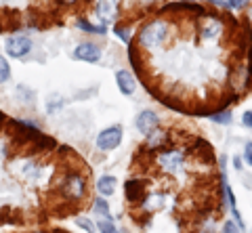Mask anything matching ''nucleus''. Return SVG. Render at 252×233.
<instances>
[{
    "mask_svg": "<svg viewBox=\"0 0 252 233\" xmlns=\"http://www.w3.org/2000/svg\"><path fill=\"white\" fill-rule=\"evenodd\" d=\"M137 38H139V44L143 46V49H149V51L160 49V46L170 38V23L162 17L152 19V21H147L145 26H141Z\"/></svg>",
    "mask_w": 252,
    "mask_h": 233,
    "instance_id": "1",
    "label": "nucleus"
},
{
    "mask_svg": "<svg viewBox=\"0 0 252 233\" xmlns=\"http://www.w3.org/2000/svg\"><path fill=\"white\" fill-rule=\"evenodd\" d=\"M156 164L162 173L177 176L183 173L187 166V153H185V149H181V147L170 145L166 149H162L160 153H156Z\"/></svg>",
    "mask_w": 252,
    "mask_h": 233,
    "instance_id": "2",
    "label": "nucleus"
},
{
    "mask_svg": "<svg viewBox=\"0 0 252 233\" xmlns=\"http://www.w3.org/2000/svg\"><path fill=\"white\" fill-rule=\"evenodd\" d=\"M59 191L67 202H80L86 198L89 185H86L84 175H80L78 170H67V173L59 178Z\"/></svg>",
    "mask_w": 252,
    "mask_h": 233,
    "instance_id": "3",
    "label": "nucleus"
},
{
    "mask_svg": "<svg viewBox=\"0 0 252 233\" xmlns=\"http://www.w3.org/2000/svg\"><path fill=\"white\" fill-rule=\"evenodd\" d=\"M225 34V21L219 19V15H206L200 28V38L204 42H217Z\"/></svg>",
    "mask_w": 252,
    "mask_h": 233,
    "instance_id": "4",
    "label": "nucleus"
},
{
    "mask_svg": "<svg viewBox=\"0 0 252 233\" xmlns=\"http://www.w3.org/2000/svg\"><path fill=\"white\" fill-rule=\"evenodd\" d=\"M6 53H9V57L13 59H23L28 57L32 49H34V42H32L30 36H23V34H15L11 38H6V44H4Z\"/></svg>",
    "mask_w": 252,
    "mask_h": 233,
    "instance_id": "5",
    "label": "nucleus"
},
{
    "mask_svg": "<svg viewBox=\"0 0 252 233\" xmlns=\"http://www.w3.org/2000/svg\"><path fill=\"white\" fill-rule=\"evenodd\" d=\"M120 143H122V126L120 124L107 126L97 135V147L101 151H114Z\"/></svg>",
    "mask_w": 252,
    "mask_h": 233,
    "instance_id": "6",
    "label": "nucleus"
},
{
    "mask_svg": "<svg viewBox=\"0 0 252 233\" xmlns=\"http://www.w3.org/2000/svg\"><path fill=\"white\" fill-rule=\"evenodd\" d=\"M172 145V137L162 128H156L154 133L145 135V151L147 153H160L162 149Z\"/></svg>",
    "mask_w": 252,
    "mask_h": 233,
    "instance_id": "7",
    "label": "nucleus"
},
{
    "mask_svg": "<svg viewBox=\"0 0 252 233\" xmlns=\"http://www.w3.org/2000/svg\"><path fill=\"white\" fill-rule=\"evenodd\" d=\"M101 55H103V51H101V46L94 44V42H80L72 53L74 59L84 61V63H99Z\"/></svg>",
    "mask_w": 252,
    "mask_h": 233,
    "instance_id": "8",
    "label": "nucleus"
},
{
    "mask_svg": "<svg viewBox=\"0 0 252 233\" xmlns=\"http://www.w3.org/2000/svg\"><path fill=\"white\" fill-rule=\"evenodd\" d=\"M124 196L130 206H139L145 200V181L143 178H128L124 183Z\"/></svg>",
    "mask_w": 252,
    "mask_h": 233,
    "instance_id": "9",
    "label": "nucleus"
},
{
    "mask_svg": "<svg viewBox=\"0 0 252 233\" xmlns=\"http://www.w3.org/2000/svg\"><path fill=\"white\" fill-rule=\"evenodd\" d=\"M135 126H137V130L141 135H149V133H154V130L160 126V116H158L154 110H143V112L137 114Z\"/></svg>",
    "mask_w": 252,
    "mask_h": 233,
    "instance_id": "10",
    "label": "nucleus"
},
{
    "mask_svg": "<svg viewBox=\"0 0 252 233\" xmlns=\"http://www.w3.org/2000/svg\"><path fill=\"white\" fill-rule=\"evenodd\" d=\"M94 11H97L99 19L103 21V26H105V23L114 21L118 17V2H116V0H97Z\"/></svg>",
    "mask_w": 252,
    "mask_h": 233,
    "instance_id": "11",
    "label": "nucleus"
},
{
    "mask_svg": "<svg viewBox=\"0 0 252 233\" xmlns=\"http://www.w3.org/2000/svg\"><path fill=\"white\" fill-rule=\"evenodd\" d=\"M116 84H118V88H120L122 95H132V92L137 90V80H135V76H132V72H128V69L116 72Z\"/></svg>",
    "mask_w": 252,
    "mask_h": 233,
    "instance_id": "12",
    "label": "nucleus"
},
{
    "mask_svg": "<svg viewBox=\"0 0 252 233\" xmlns=\"http://www.w3.org/2000/svg\"><path fill=\"white\" fill-rule=\"evenodd\" d=\"M116 185H118V178L112 176V175H103L97 181V191H99V196L101 198H109V196H114V191H116Z\"/></svg>",
    "mask_w": 252,
    "mask_h": 233,
    "instance_id": "13",
    "label": "nucleus"
},
{
    "mask_svg": "<svg viewBox=\"0 0 252 233\" xmlns=\"http://www.w3.org/2000/svg\"><path fill=\"white\" fill-rule=\"evenodd\" d=\"M76 28L82 29V32H89V34H97V36H105L107 34V28L101 23V26H94V23L86 21V17H80L76 19Z\"/></svg>",
    "mask_w": 252,
    "mask_h": 233,
    "instance_id": "14",
    "label": "nucleus"
},
{
    "mask_svg": "<svg viewBox=\"0 0 252 233\" xmlns=\"http://www.w3.org/2000/svg\"><path fill=\"white\" fill-rule=\"evenodd\" d=\"M40 173H42V166L38 164L36 160H32V158H28V160L21 164V175L26 176V178H30V181L38 178V176H40Z\"/></svg>",
    "mask_w": 252,
    "mask_h": 233,
    "instance_id": "15",
    "label": "nucleus"
},
{
    "mask_svg": "<svg viewBox=\"0 0 252 233\" xmlns=\"http://www.w3.org/2000/svg\"><path fill=\"white\" fill-rule=\"evenodd\" d=\"M164 206V196L162 193H152V196H145V200L141 202V210L145 212H154L158 208Z\"/></svg>",
    "mask_w": 252,
    "mask_h": 233,
    "instance_id": "16",
    "label": "nucleus"
},
{
    "mask_svg": "<svg viewBox=\"0 0 252 233\" xmlns=\"http://www.w3.org/2000/svg\"><path fill=\"white\" fill-rule=\"evenodd\" d=\"M93 214L101 216V219H109V202H105V198H94L93 200Z\"/></svg>",
    "mask_w": 252,
    "mask_h": 233,
    "instance_id": "17",
    "label": "nucleus"
},
{
    "mask_svg": "<svg viewBox=\"0 0 252 233\" xmlns=\"http://www.w3.org/2000/svg\"><path fill=\"white\" fill-rule=\"evenodd\" d=\"M63 105H65V99H63L61 95H51L49 99H46V103H44V107H46V112L49 114H57Z\"/></svg>",
    "mask_w": 252,
    "mask_h": 233,
    "instance_id": "18",
    "label": "nucleus"
},
{
    "mask_svg": "<svg viewBox=\"0 0 252 233\" xmlns=\"http://www.w3.org/2000/svg\"><path fill=\"white\" fill-rule=\"evenodd\" d=\"M208 120L215 124H231V112L229 110H217L208 114Z\"/></svg>",
    "mask_w": 252,
    "mask_h": 233,
    "instance_id": "19",
    "label": "nucleus"
},
{
    "mask_svg": "<svg viewBox=\"0 0 252 233\" xmlns=\"http://www.w3.org/2000/svg\"><path fill=\"white\" fill-rule=\"evenodd\" d=\"M114 32L118 34V38H120L122 42H126V44H130V28L128 26H124V23H116V28H114Z\"/></svg>",
    "mask_w": 252,
    "mask_h": 233,
    "instance_id": "20",
    "label": "nucleus"
},
{
    "mask_svg": "<svg viewBox=\"0 0 252 233\" xmlns=\"http://www.w3.org/2000/svg\"><path fill=\"white\" fill-rule=\"evenodd\" d=\"M11 80V65L2 55H0V84Z\"/></svg>",
    "mask_w": 252,
    "mask_h": 233,
    "instance_id": "21",
    "label": "nucleus"
},
{
    "mask_svg": "<svg viewBox=\"0 0 252 233\" xmlns=\"http://www.w3.org/2000/svg\"><path fill=\"white\" fill-rule=\"evenodd\" d=\"M97 229H99L101 233H118L116 225H114V221H112V216H109V219H101V221L97 223Z\"/></svg>",
    "mask_w": 252,
    "mask_h": 233,
    "instance_id": "22",
    "label": "nucleus"
},
{
    "mask_svg": "<svg viewBox=\"0 0 252 233\" xmlns=\"http://www.w3.org/2000/svg\"><path fill=\"white\" fill-rule=\"evenodd\" d=\"M76 225H78V227H82L86 233H94V231H97V225H94L91 219H86V216H78Z\"/></svg>",
    "mask_w": 252,
    "mask_h": 233,
    "instance_id": "23",
    "label": "nucleus"
},
{
    "mask_svg": "<svg viewBox=\"0 0 252 233\" xmlns=\"http://www.w3.org/2000/svg\"><path fill=\"white\" fill-rule=\"evenodd\" d=\"M17 97L21 101L28 99V103H32V101H34V90L28 88V87H23V84H19V87H17Z\"/></svg>",
    "mask_w": 252,
    "mask_h": 233,
    "instance_id": "24",
    "label": "nucleus"
},
{
    "mask_svg": "<svg viewBox=\"0 0 252 233\" xmlns=\"http://www.w3.org/2000/svg\"><path fill=\"white\" fill-rule=\"evenodd\" d=\"M250 4V0H227V6L231 11H244Z\"/></svg>",
    "mask_w": 252,
    "mask_h": 233,
    "instance_id": "25",
    "label": "nucleus"
},
{
    "mask_svg": "<svg viewBox=\"0 0 252 233\" xmlns=\"http://www.w3.org/2000/svg\"><path fill=\"white\" fill-rule=\"evenodd\" d=\"M220 233H242V229L238 227V223H235V221L227 219V221L223 223V229H220Z\"/></svg>",
    "mask_w": 252,
    "mask_h": 233,
    "instance_id": "26",
    "label": "nucleus"
},
{
    "mask_svg": "<svg viewBox=\"0 0 252 233\" xmlns=\"http://www.w3.org/2000/svg\"><path fill=\"white\" fill-rule=\"evenodd\" d=\"M244 162H246V164H250L252 166V141H248L246 143V147H244Z\"/></svg>",
    "mask_w": 252,
    "mask_h": 233,
    "instance_id": "27",
    "label": "nucleus"
},
{
    "mask_svg": "<svg viewBox=\"0 0 252 233\" xmlns=\"http://www.w3.org/2000/svg\"><path fill=\"white\" fill-rule=\"evenodd\" d=\"M242 124H244L246 128H252V110L244 112V116H242Z\"/></svg>",
    "mask_w": 252,
    "mask_h": 233,
    "instance_id": "28",
    "label": "nucleus"
},
{
    "mask_svg": "<svg viewBox=\"0 0 252 233\" xmlns=\"http://www.w3.org/2000/svg\"><path fill=\"white\" fill-rule=\"evenodd\" d=\"M202 2H206V4H215V6H223V9H227V2H225V0H202Z\"/></svg>",
    "mask_w": 252,
    "mask_h": 233,
    "instance_id": "29",
    "label": "nucleus"
},
{
    "mask_svg": "<svg viewBox=\"0 0 252 233\" xmlns=\"http://www.w3.org/2000/svg\"><path fill=\"white\" fill-rule=\"evenodd\" d=\"M233 166L238 168V170H242L244 164H242V158H240V155H235V158H233Z\"/></svg>",
    "mask_w": 252,
    "mask_h": 233,
    "instance_id": "30",
    "label": "nucleus"
},
{
    "mask_svg": "<svg viewBox=\"0 0 252 233\" xmlns=\"http://www.w3.org/2000/svg\"><path fill=\"white\" fill-rule=\"evenodd\" d=\"M61 4H76V2H80V0H59Z\"/></svg>",
    "mask_w": 252,
    "mask_h": 233,
    "instance_id": "31",
    "label": "nucleus"
},
{
    "mask_svg": "<svg viewBox=\"0 0 252 233\" xmlns=\"http://www.w3.org/2000/svg\"><path fill=\"white\" fill-rule=\"evenodd\" d=\"M34 233H44V231H34Z\"/></svg>",
    "mask_w": 252,
    "mask_h": 233,
    "instance_id": "32",
    "label": "nucleus"
},
{
    "mask_svg": "<svg viewBox=\"0 0 252 233\" xmlns=\"http://www.w3.org/2000/svg\"><path fill=\"white\" fill-rule=\"evenodd\" d=\"M118 233H122V231H118Z\"/></svg>",
    "mask_w": 252,
    "mask_h": 233,
    "instance_id": "33",
    "label": "nucleus"
}]
</instances>
